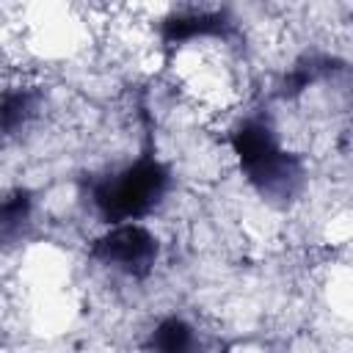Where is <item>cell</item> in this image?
<instances>
[{
  "instance_id": "1",
  "label": "cell",
  "mask_w": 353,
  "mask_h": 353,
  "mask_svg": "<svg viewBox=\"0 0 353 353\" xmlns=\"http://www.w3.org/2000/svg\"><path fill=\"white\" fill-rule=\"evenodd\" d=\"M226 146L243 182L268 207L287 210L303 196L309 185V165L301 152L284 143L268 113H243L226 130Z\"/></svg>"
},
{
  "instance_id": "2",
  "label": "cell",
  "mask_w": 353,
  "mask_h": 353,
  "mask_svg": "<svg viewBox=\"0 0 353 353\" xmlns=\"http://www.w3.org/2000/svg\"><path fill=\"white\" fill-rule=\"evenodd\" d=\"M171 190V165L146 149L127 163L91 174L83 185V201L102 226L143 223L165 204Z\"/></svg>"
},
{
  "instance_id": "3",
  "label": "cell",
  "mask_w": 353,
  "mask_h": 353,
  "mask_svg": "<svg viewBox=\"0 0 353 353\" xmlns=\"http://www.w3.org/2000/svg\"><path fill=\"white\" fill-rule=\"evenodd\" d=\"M163 256L160 237L146 223H116L105 226L88 243V259L127 281H146Z\"/></svg>"
},
{
  "instance_id": "4",
  "label": "cell",
  "mask_w": 353,
  "mask_h": 353,
  "mask_svg": "<svg viewBox=\"0 0 353 353\" xmlns=\"http://www.w3.org/2000/svg\"><path fill=\"white\" fill-rule=\"evenodd\" d=\"M237 30L234 17L229 8L221 6H182L171 8L160 22H157V36L165 50H179L196 41H229Z\"/></svg>"
},
{
  "instance_id": "5",
  "label": "cell",
  "mask_w": 353,
  "mask_h": 353,
  "mask_svg": "<svg viewBox=\"0 0 353 353\" xmlns=\"http://www.w3.org/2000/svg\"><path fill=\"white\" fill-rule=\"evenodd\" d=\"M143 353H207L201 328L185 314H160L143 334Z\"/></svg>"
},
{
  "instance_id": "6",
  "label": "cell",
  "mask_w": 353,
  "mask_h": 353,
  "mask_svg": "<svg viewBox=\"0 0 353 353\" xmlns=\"http://www.w3.org/2000/svg\"><path fill=\"white\" fill-rule=\"evenodd\" d=\"M44 97L39 85H8L3 94V132L11 138L14 132H22L39 113H41Z\"/></svg>"
},
{
  "instance_id": "7",
  "label": "cell",
  "mask_w": 353,
  "mask_h": 353,
  "mask_svg": "<svg viewBox=\"0 0 353 353\" xmlns=\"http://www.w3.org/2000/svg\"><path fill=\"white\" fill-rule=\"evenodd\" d=\"M33 212H36V199L28 188H14L6 193L0 204V234L6 245H14L28 234L33 226Z\"/></svg>"
}]
</instances>
